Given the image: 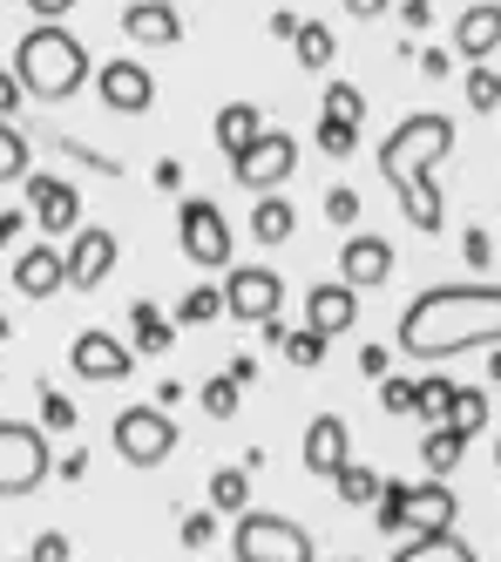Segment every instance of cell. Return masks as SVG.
<instances>
[{
  "label": "cell",
  "mask_w": 501,
  "mask_h": 562,
  "mask_svg": "<svg viewBox=\"0 0 501 562\" xmlns=\"http://www.w3.org/2000/svg\"><path fill=\"white\" fill-rule=\"evenodd\" d=\"M501 346V285H434L400 312V352L413 359H447Z\"/></svg>",
  "instance_id": "1"
},
{
  "label": "cell",
  "mask_w": 501,
  "mask_h": 562,
  "mask_svg": "<svg viewBox=\"0 0 501 562\" xmlns=\"http://www.w3.org/2000/svg\"><path fill=\"white\" fill-rule=\"evenodd\" d=\"M14 75H21V89L34 102H68L81 82H89V48L75 42V34L62 21H41L21 34V48H14Z\"/></svg>",
  "instance_id": "2"
},
{
  "label": "cell",
  "mask_w": 501,
  "mask_h": 562,
  "mask_svg": "<svg viewBox=\"0 0 501 562\" xmlns=\"http://www.w3.org/2000/svg\"><path fill=\"white\" fill-rule=\"evenodd\" d=\"M447 149H454V123H447V115H434V109H421V115H407V123H393V136L380 143V177L400 196L413 183H427Z\"/></svg>",
  "instance_id": "3"
},
{
  "label": "cell",
  "mask_w": 501,
  "mask_h": 562,
  "mask_svg": "<svg viewBox=\"0 0 501 562\" xmlns=\"http://www.w3.org/2000/svg\"><path fill=\"white\" fill-rule=\"evenodd\" d=\"M231 555L237 562H312V536L285 515H265V508H244L237 515V536H231Z\"/></svg>",
  "instance_id": "4"
},
{
  "label": "cell",
  "mask_w": 501,
  "mask_h": 562,
  "mask_svg": "<svg viewBox=\"0 0 501 562\" xmlns=\"http://www.w3.org/2000/svg\"><path fill=\"white\" fill-rule=\"evenodd\" d=\"M48 468H55L48 434L27 420H0V495H34L48 481Z\"/></svg>",
  "instance_id": "5"
},
{
  "label": "cell",
  "mask_w": 501,
  "mask_h": 562,
  "mask_svg": "<svg viewBox=\"0 0 501 562\" xmlns=\"http://www.w3.org/2000/svg\"><path fill=\"white\" fill-rule=\"evenodd\" d=\"M109 434H115V454L130 461V468H163V461L177 454V420L163 414L156 400H149V407H122Z\"/></svg>",
  "instance_id": "6"
},
{
  "label": "cell",
  "mask_w": 501,
  "mask_h": 562,
  "mask_svg": "<svg viewBox=\"0 0 501 562\" xmlns=\"http://www.w3.org/2000/svg\"><path fill=\"white\" fill-rule=\"evenodd\" d=\"M231 224H224V211L218 204H203V196H190V204L177 211V245H183V258L190 265H203V271H218V265H231Z\"/></svg>",
  "instance_id": "7"
},
{
  "label": "cell",
  "mask_w": 501,
  "mask_h": 562,
  "mask_svg": "<svg viewBox=\"0 0 501 562\" xmlns=\"http://www.w3.org/2000/svg\"><path fill=\"white\" fill-rule=\"evenodd\" d=\"M285 305V278L271 265H237L231 285H224V312L231 318H250V326H271Z\"/></svg>",
  "instance_id": "8"
},
{
  "label": "cell",
  "mask_w": 501,
  "mask_h": 562,
  "mask_svg": "<svg viewBox=\"0 0 501 562\" xmlns=\"http://www.w3.org/2000/svg\"><path fill=\"white\" fill-rule=\"evenodd\" d=\"M291 170H299V143H291L285 130H265L258 143L237 156V183H244V190H258V196H271Z\"/></svg>",
  "instance_id": "9"
},
{
  "label": "cell",
  "mask_w": 501,
  "mask_h": 562,
  "mask_svg": "<svg viewBox=\"0 0 501 562\" xmlns=\"http://www.w3.org/2000/svg\"><path fill=\"white\" fill-rule=\"evenodd\" d=\"M122 245H115V231H75L68 237V292H96L102 278L115 271Z\"/></svg>",
  "instance_id": "10"
},
{
  "label": "cell",
  "mask_w": 501,
  "mask_h": 562,
  "mask_svg": "<svg viewBox=\"0 0 501 562\" xmlns=\"http://www.w3.org/2000/svg\"><path fill=\"white\" fill-rule=\"evenodd\" d=\"M68 367H75L81 380H130L136 346H122L115 333H81V339L68 346Z\"/></svg>",
  "instance_id": "11"
},
{
  "label": "cell",
  "mask_w": 501,
  "mask_h": 562,
  "mask_svg": "<svg viewBox=\"0 0 501 562\" xmlns=\"http://www.w3.org/2000/svg\"><path fill=\"white\" fill-rule=\"evenodd\" d=\"M96 89H102V102L115 109V115H143L149 102H156V82H149V68L143 61H109V68H96Z\"/></svg>",
  "instance_id": "12"
},
{
  "label": "cell",
  "mask_w": 501,
  "mask_h": 562,
  "mask_svg": "<svg viewBox=\"0 0 501 562\" xmlns=\"http://www.w3.org/2000/svg\"><path fill=\"white\" fill-rule=\"evenodd\" d=\"M339 278H346V285H387V278H393V245H387V237H372V231H353L346 237V245H339Z\"/></svg>",
  "instance_id": "13"
},
{
  "label": "cell",
  "mask_w": 501,
  "mask_h": 562,
  "mask_svg": "<svg viewBox=\"0 0 501 562\" xmlns=\"http://www.w3.org/2000/svg\"><path fill=\"white\" fill-rule=\"evenodd\" d=\"M122 34H130L136 48H177L183 42V14L170 0H130V8H122Z\"/></svg>",
  "instance_id": "14"
},
{
  "label": "cell",
  "mask_w": 501,
  "mask_h": 562,
  "mask_svg": "<svg viewBox=\"0 0 501 562\" xmlns=\"http://www.w3.org/2000/svg\"><path fill=\"white\" fill-rule=\"evenodd\" d=\"M353 318H359V285H346V278H332V285H312L305 292V326L312 333L339 339V333H353Z\"/></svg>",
  "instance_id": "15"
},
{
  "label": "cell",
  "mask_w": 501,
  "mask_h": 562,
  "mask_svg": "<svg viewBox=\"0 0 501 562\" xmlns=\"http://www.w3.org/2000/svg\"><path fill=\"white\" fill-rule=\"evenodd\" d=\"M27 196H34V224L62 237V231H81V196L68 177H27Z\"/></svg>",
  "instance_id": "16"
},
{
  "label": "cell",
  "mask_w": 501,
  "mask_h": 562,
  "mask_svg": "<svg viewBox=\"0 0 501 562\" xmlns=\"http://www.w3.org/2000/svg\"><path fill=\"white\" fill-rule=\"evenodd\" d=\"M346 461H353V434H346V420H339V414H319V420L305 427V468L325 474V481H339Z\"/></svg>",
  "instance_id": "17"
},
{
  "label": "cell",
  "mask_w": 501,
  "mask_h": 562,
  "mask_svg": "<svg viewBox=\"0 0 501 562\" xmlns=\"http://www.w3.org/2000/svg\"><path fill=\"white\" fill-rule=\"evenodd\" d=\"M454 515H461V502L447 495V481H427V488H413V495H407L400 536H447V529H454Z\"/></svg>",
  "instance_id": "18"
},
{
  "label": "cell",
  "mask_w": 501,
  "mask_h": 562,
  "mask_svg": "<svg viewBox=\"0 0 501 562\" xmlns=\"http://www.w3.org/2000/svg\"><path fill=\"white\" fill-rule=\"evenodd\" d=\"M14 285H21V299H55V292L68 285V258H62L55 245L21 251V258H14Z\"/></svg>",
  "instance_id": "19"
},
{
  "label": "cell",
  "mask_w": 501,
  "mask_h": 562,
  "mask_svg": "<svg viewBox=\"0 0 501 562\" xmlns=\"http://www.w3.org/2000/svg\"><path fill=\"white\" fill-rule=\"evenodd\" d=\"M494 48H501V8H494V0H481V8H468L461 21H454V55L488 61Z\"/></svg>",
  "instance_id": "20"
},
{
  "label": "cell",
  "mask_w": 501,
  "mask_h": 562,
  "mask_svg": "<svg viewBox=\"0 0 501 562\" xmlns=\"http://www.w3.org/2000/svg\"><path fill=\"white\" fill-rule=\"evenodd\" d=\"M258 136H265L258 102H224V109H218V149L231 156V164H237V156H244L250 143H258Z\"/></svg>",
  "instance_id": "21"
},
{
  "label": "cell",
  "mask_w": 501,
  "mask_h": 562,
  "mask_svg": "<svg viewBox=\"0 0 501 562\" xmlns=\"http://www.w3.org/2000/svg\"><path fill=\"white\" fill-rule=\"evenodd\" d=\"M393 562H481V555L447 529V536H407V549H400Z\"/></svg>",
  "instance_id": "22"
},
{
  "label": "cell",
  "mask_w": 501,
  "mask_h": 562,
  "mask_svg": "<svg viewBox=\"0 0 501 562\" xmlns=\"http://www.w3.org/2000/svg\"><path fill=\"white\" fill-rule=\"evenodd\" d=\"M291 231H299V211H291L285 196H258V211H250V237H258V245H285Z\"/></svg>",
  "instance_id": "23"
},
{
  "label": "cell",
  "mask_w": 501,
  "mask_h": 562,
  "mask_svg": "<svg viewBox=\"0 0 501 562\" xmlns=\"http://www.w3.org/2000/svg\"><path fill=\"white\" fill-rule=\"evenodd\" d=\"M461 448H468V434L461 427H427V440H421V461H427V474L441 481V474H454V461H461Z\"/></svg>",
  "instance_id": "24"
},
{
  "label": "cell",
  "mask_w": 501,
  "mask_h": 562,
  "mask_svg": "<svg viewBox=\"0 0 501 562\" xmlns=\"http://www.w3.org/2000/svg\"><path fill=\"white\" fill-rule=\"evenodd\" d=\"M319 115H325V123H366V95L353 89V82H325V102H319Z\"/></svg>",
  "instance_id": "25"
},
{
  "label": "cell",
  "mask_w": 501,
  "mask_h": 562,
  "mask_svg": "<svg viewBox=\"0 0 501 562\" xmlns=\"http://www.w3.org/2000/svg\"><path fill=\"white\" fill-rule=\"evenodd\" d=\"M244 502H250V474L244 468H218L211 474V508L218 515H244Z\"/></svg>",
  "instance_id": "26"
},
{
  "label": "cell",
  "mask_w": 501,
  "mask_h": 562,
  "mask_svg": "<svg viewBox=\"0 0 501 562\" xmlns=\"http://www.w3.org/2000/svg\"><path fill=\"white\" fill-rule=\"evenodd\" d=\"M130 326H136V352H170V339H177V326H170L156 305H136Z\"/></svg>",
  "instance_id": "27"
},
{
  "label": "cell",
  "mask_w": 501,
  "mask_h": 562,
  "mask_svg": "<svg viewBox=\"0 0 501 562\" xmlns=\"http://www.w3.org/2000/svg\"><path fill=\"white\" fill-rule=\"evenodd\" d=\"M291 55H299V68H332V27L325 21H305L299 42H291Z\"/></svg>",
  "instance_id": "28"
},
{
  "label": "cell",
  "mask_w": 501,
  "mask_h": 562,
  "mask_svg": "<svg viewBox=\"0 0 501 562\" xmlns=\"http://www.w3.org/2000/svg\"><path fill=\"white\" fill-rule=\"evenodd\" d=\"M218 312H224V285H197V292H183V305H177V326H211Z\"/></svg>",
  "instance_id": "29"
},
{
  "label": "cell",
  "mask_w": 501,
  "mask_h": 562,
  "mask_svg": "<svg viewBox=\"0 0 501 562\" xmlns=\"http://www.w3.org/2000/svg\"><path fill=\"white\" fill-rule=\"evenodd\" d=\"M14 177H34V170H27V136L8 123V115H0V183H14Z\"/></svg>",
  "instance_id": "30"
},
{
  "label": "cell",
  "mask_w": 501,
  "mask_h": 562,
  "mask_svg": "<svg viewBox=\"0 0 501 562\" xmlns=\"http://www.w3.org/2000/svg\"><path fill=\"white\" fill-rule=\"evenodd\" d=\"M407 481H387L380 488V502H372V521H380V536H400V521H407Z\"/></svg>",
  "instance_id": "31"
},
{
  "label": "cell",
  "mask_w": 501,
  "mask_h": 562,
  "mask_svg": "<svg viewBox=\"0 0 501 562\" xmlns=\"http://www.w3.org/2000/svg\"><path fill=\"white\" fill-rule=\"evenodd\" d=\"M454 393H461V386H454L447 373H434V380H421V407H413V414H427V420L441 427V420L454 414Z\"/></svg>",
  "instance_id": "32"
},
{
  "label": "cell",
  "mask_w": 501,
  "mask_h": 562,
  "mask_svg": "<svg viewBox=\"0 0 501 562\" xmlns=\"http://www.w3.org/2000/svg\"><path fill=\"white\" fill-rule=\"evenodd\" d=\"M447 427H461V434H481V427H488V393L461 386V393H454V414H447Z\"/></svg>",
  "instance_id": "33"
},
{
  "label": "cell",
  "mask_w": 501,
  "mask_h": 562,
  "mask_svg": "<svg viewBox=\"0 0 501 562\" xmlns=\"http://www.w3.org/2000/svg\"><path fill=\"white\" fill-rule=\"evenodd\" d=\"M380 488H387V481L372 474V468H359V461L339 468V495H346V502H380Z\"/></svg>",
  "instance_id": "34"
},
{
  "label": "cell",
  "mask_w": 501,
  "mask_h": 562,
  "mask_svg": "<svg viewBox=\"0 0 501 562\" xmlns=\"http://www.w3.org/2000/svg\"><path fill=\"white\" fill-rule=\"evenodd\" d=\"M291 367H319L325 359V333H312V326H299V333H285V346H278Z\"/></svg>",
  "instance_id": "35"
},
{
  "label": "cell",
  "mask_w": 501,
  "mask_h": 562,
  "mask_svg": "<svg viewBox=\"0 0 501 562\" xmlns=\"http://www.w3.org/2000/svg\"><path fill=\"white\" fill-rule=\"evenodd\" d=\"M468 109H501V68H468Z\"/></svg>",
  "instance_id": "36"
},
{
  "label": "cell",
  "mask_w": 501,
  "mask_h": 562,
  "mask_svg": "<svg viewBox=\"0 0 501 562\" xmlns=\"http://www.w3.org/2000/svg\"><path fill=\"white\" fill-rule=\"evenodd\" d=\"M380 407L387 414H413V407H421V380H400V373L380 380Z\"/></svg>",
  "instance_id": "37"
},
{
  "label": "cell",
  "mask_w": 501,
  "mask_h": 562,
  "mask_svg": "<svg viewBox=\"0 0 501 562\" xmlns=\"http://www.w3.org/2000/svg\"><path fill=\"white\" fill-rule=\"evenodd\" d=\"M203 414H211V420H231L237 414V380L231 373H218L211 386H203Z\"/></svg>",
  "instance_id": "38"
},
{
  "label": "cell",
  "mask_w": 501,
  "mask_h": 562,
  "mask_svg": "<svg viewBox=\"0 0 501 562\" xmlns=\"http://www.w3.org/2000/svg\"><path fill=\"white\" fill-rule=\"evenodd\" d=\"M325 217H332V231H346V224H359V190H346V183H332V190H325Z\"/></svg>",
  "instance_id": "39"
},
{
  "label": "cell",
  "mask_w": 501,
  "mask_h": 562,
  "mask_svg": "<svg viewBox=\"0 0 501 562\" xmlns=\"http://www.w3.org/2000/svg\"><path fill=\"white\" fill-rule=\"evenodd\" d=\"M319 149L325 156H353L359 149V130L353 123H325V115H319Z\"/></svg>",
  "instance_id": "40"
},
{
  "label": "cell",
  "mask_w": 501,
  "mask_h": 562,
  "mask_svg": "<svg viewBox=\"0 0 501 562\" xmlns=\"http://www.w3.org/2000/svg\"><path fill=\"white\" fill-rule=\"evenodd\" d=\"M183 542H190V549H211V542H218V508L183 515Z\"/></svg>",
  "instance_id": "41"
},
{
  "label": "cell",
  "mask_w": 501,
  "mask_h": 562,
  "mask_svg": "<svg viewBox=\"0 0 501 562\" xmlns=\"http://www.w3.org/2000/svg\"><path fill=\"white\" fill-rule=\"evenodd\" d=\"M41 420H48V427H75V400H68V393H48V386H41Z\"/></svg>",
  "instance_id": "42"
},
{
  "label": "cell",
  "mask_w": 501,
  "mask_h": 562,
  "mask_svg": "<svg viewBox=\"0 0 501 562\" xmlns=\"http://www.w3.org/2000/svg\"><path fill=\"white\" fill-rule=\"evenodd\" d=\"M27 555H34V562H68L75 549H68V536H62V529H48V536H34V549H27Z\"/></svg>",
  "instance_id": "43"
},
{
  "label": "cell",
  "mask_w": 501,
  "mask_h": 562,
  "mask_svg": "<svg viewBox=\"0 0 501 562\" xmlns=\"http://www.w3.org/2000/svg\"><path fill=\"white\" fill-rule=\"evenodd\" d=\"M461 258H468V265L481 271V265L494 258V237H488V231H468V237H461Z\"/></svg>",
  "instance_id": "44"
},
{
  "label": "cell",
  "mask_w": 501,
  "mask_h": 562,
  "mask_svg": "<svg viewBox=\"0 0 501 562\" xmlns=\"http://www.w3.org/2000/svg\"><path fill=\"white\" fill-rule=\"evenodd\" d=\"M68 156H75V164H89V170H96V177H122V170H115V164H109V156H96V149H89V143H75V136H68Z\"/></svg>",
  "instance_id": "45"
},
{
  "label": "cell",
  "mask_w": 501,
  "mask_h": 562,
  "mask_svg": "<svg viewBox=\"0 0 501 562\" xmlns=\"http://www.w3.org/2000/svg\"><path fill=\"white\" fill-rule=\"evenodd\" d=\"M21 95H27V89H21V75L0 68V115H14V109H21Z\"/></svg>",
  "instance_id": "46"
},
{
  "label": "cell",
  "mask_w": 501,
  "mask_h": 562,
  "mask_svg": "<svg viewBox=\"0 0 501 562\" xmlns=\"http://www.w3.org/2000/svg\"><path fill=\"white\" fill-rule=\"evenodd\" d=\"M265 27H271V42H299V27H305V21H299V14H285V8H278V14H271Z\"/></svg>",
  "instance_id": "47"
},
{
  "label": "cell",
  "mask_w": 501,
  "mask_h": 562,
  "mask_svg": "<svg viewBox=\"0 0 501 562\" xmlns=\"http://www.w3.org/2000/svg\"><path fill=\"white\" fill-rule=\"evenodd\" d=\"M400 21L407 27H427L434 21V0H400Z\"/></svg>",
  "instance_id": "48"
},
{
  "label": "cell",
  "mask_w": 501,
  "mask_h": 562,
  "mask_svg": "<svg viewBox=\"0 0 501 562\" xmlns=\"http://www.w3.org/2000/svg\"><path fill=\"white\" fill-rule=\"evenodd\" d=\"M359 373H366V380H387V346H366V352H359Z\"/></svg>",
  "instance_id": "49"
},
{
  "label": "cell",
  "mask_w": 501,
  "mask_h": 562,
  "mask_svg": "<svg viewBox=\"0 0 501 562\" xmlns=\"http://www.w3.org/2000/svg\"><path fill=\"white\" fill-rule=\"evenodd\" d=\"M156 190H177L183 183V164H177V156H163V164H156V177H149Z\"/></svg>",
  "instance_id": "50"
},
{
  "label": "cell",
  "mask_w": 501,
  "mask_h": 562,
  "mask_svg": "<svg viewBox=\"0 0 501 562\" xmlns=\"http://www.w3.org/2000/svg\"><path fill=\"white\" fill-rule=\"evenodd\" d=\"M421 75H427V82H447V48H427L421 55Z\"/></svg>",
  "instance_id": "51"
},
{
  "label": "cell",
  "mask_w": 501,
  "mask_h": 562,
  "mask_svg": "<svg viewBox=\"0 0 501 562\" xmlns=\"http://www.w3.org/2000/svg\"><path fill=\"white\" fill-rule=\"evenodd\" d=\"M21 8H27V14H41V21H55V14H68V8H75V0H21Z\"/></svg>",
  "instance_id": "52"
},
{
  "label": "cell",
  "mask_w": 501,
  "mask_h": 562,
  "mask_svg": "<svg viewBox=\"0 0 501 562\" xmlns=\"http://www.w3.org/2000/svg\"><path fill=\"white\" fill-rule=\"evenodd\" d=\"M346 14H359V21H380V14H387V0H346Z\"/></svg>",
  "instance_id": "53"
},
{
  "label": "cell",
  "mask_w": 501,
  "mask_h": 562,
  "mask_svg": "<svg viewBox=\"0 0 501 562\" xmlns=\"http://www.w3.org/2000/svg\"><path fill=\"white\" fill-rule=\"evenodd\" d=\"M231 380H237V386H250V380H258V359H250V352H244V359H231Z\"/></svg>",
  "instance_id": "54"
},
{
  "label": "cell",
  "mask_w": 501,
  "mask_h": 562,
  "mask_svg": "<svg viewBox=\"0 0 501 562\" xmlns=\"http://www.w3.org/2000/svg\"><path fill=\"white\" fill-rule=\"evenodd\" d=\"M14 231H21V211H0V251L14 245Z\"/></svg>",
  "instance_id": "55"
},
{
  "label": "cell",
  "mask_w": 501,
  "mask_h": 562,
  "mask_svg": "<svg viewBox=\"0 0 501 562\" xmlns=\"http://www.w3.org/2000/svg\"><path fill=\"white\" fill-rule=\"evenodd\" d=\"M488 373H494V380H501V346H494V352H488Z\"/></svg>",
  "instance_id": "56"
},
{
  "label": "cell",
  "mask_w": 501,
  "mask_h": 562,
  "mask_svg": "<svg viewBox=\"0 0 501 562\" xmlns=\"http://www.w3.org/2000/svg\"><path fill=\"white\" fill-rule=\"evenodd\" d=\"M8 333H14V326H8V312H0V339H8Z\"/></svg>",
  "instance_id": "57"
},
{
  "label": "cell",
  "mask_w": 501,
  "mask_h": 562,
  "mask_svg": "<svg viewBox=\"0 0 501 562\" xmlns=\"http://www.w3.org/2000/svg\"><path fill=\"white\" fill-rule=\"evenodd\" d=\"M14 562H34V555H14Z\"/></svg>",
  "instance_id": "58"
},
{
  "label": "cell",
  "mask_w": 501,
  "mask_h": 562,
  "mask_svg": "<svg viewBox=\"0 0 501 562\" xmlns=\"http://www.w3.org/2000/svg\"><path fill=\"white\" fill-rule=\"evenodd\" d=\"M494 468H501V448H494Z\"/></svg>",
  "instance_id": "59"
},
{
  "label": "cell",
  "mask_w": 501,
  "mask_h": 562,
  "mask_svg": "<svg viewBox=\"0 0 501 562\" xmlns=\"http://www.w3.org/2000/svg\"><path fill=\"white\" fill-rule=\"evenodd\" d=\"M170 8H177V0H170Z\"/></svg>",
  "instance_id": "60"
},
{
  "label": "cell",
  "mask_w": 501,
  "mask_h": 562,
  "mask_svg": "<svg viewBox=\"0 0 501 562\" xmlns=\"http://www.w3.org/2000/svg\"><path fill=\"white\" fill-rule=\"evenodd\" d=\"M231 562H237V555H231Z\"/></svg>",
  "instance_id": "61"
}]
</instances>
